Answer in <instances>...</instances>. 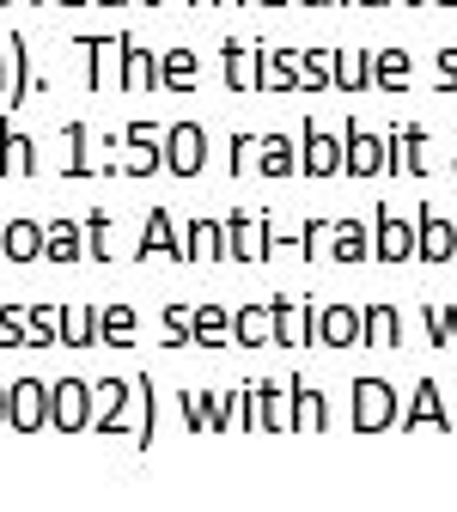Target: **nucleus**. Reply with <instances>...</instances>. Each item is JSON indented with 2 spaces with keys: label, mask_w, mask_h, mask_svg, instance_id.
I'll return each mask as SVG.
<instances>
[{
  "label": "nucleus",
  "mask_w": 457,
  "mask_h": 512,
  "mask_svg": "<svg viewBox=\"0 0 457 512\" xmlns=\"http://www.w3.org/2000/svg\"><path fill=\"white\" fill-rule=\"evenodd\" d=\"M354 165H360V171H378V147L360 141V147H354Z\"/></svg>",
  "instance_id": "nucleus-4"
},
{
  "label": "nucleus",
  "mask_w": 457,
  "mask_h": 512,
  "mask_svg": "<svg viewBox=\"0 0 457 512\" xmlns=\"http://www.w3.org/2000/svg\"><path fill=\"white\" fill-rule=\"evenodd\" d=\"M330 165H336V147L317 141V147H311V171H330Z\"/></svg>",
  "instance_id": "nucleus-3"
},
{
  "label": "nucleus",
  "mask_w": 457,
  "mask_h": 512,
  "mask_svg": "<svg viewBox=\"0 0 457 512\" xmlns=\"http://www.w3.org/2000/svg\"><path fill=\"white\" fill-rule=\"evenodd\" d=\"M330 336H354V317L348 311H330Z\"/></svg>",
  "instance_id": "nucleus-5"
},
{
  "label": "nucleus",
  "mask_w": 457,
  "mask_h": 512,
  "mask_svg": "<svg viewBox=\"0 0 457 512\" xmlns=\"http://www.w3.org/2000/svg\"><path fill=\"white\" fill-rule=\"evenodd\" d=\"M390 421V391L384 384H360V427H384Z\"/></svg>",
  "instance_id": "nucleus-1"
},
{
  "label": "nucleus",
  "mask_w": 457,
  "mask_h": 512,
  "mask_svg": "<svg viewBox=\"0 0 457 512\" xmlns=\"http://www.w3.org/2000/svg\"><path fill=\"white\" fill-rule=\"evenodd\" d=\"M409 250V226H384V256H403Z\"/></svg>",
  "instance_id": "nucleus-2"
}]
</instances>
